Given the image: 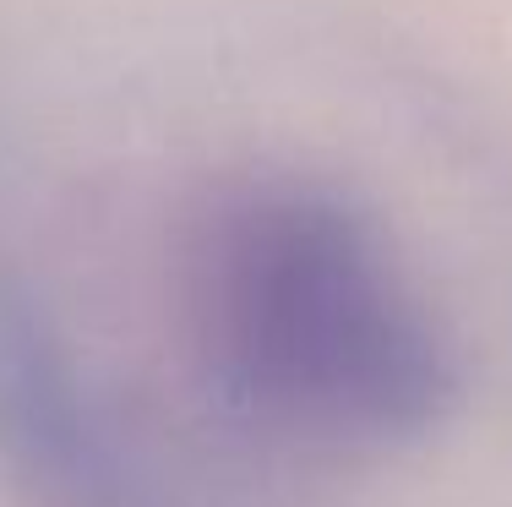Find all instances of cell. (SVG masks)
<instances>
[{
	"label": "cell",
	"mask_w": 512,
	"mask_h": 507,
	"mask_svg": "<svg viewBox=\"0 0 512 507\" xmlns=\"http://www.w3.org/2000/svg\"><path fill=\"white\" fill-rule=\"evenodd\" d=\"M180 295L207 398L273 453L382 458L436 431L458 398L431 311L333 186H224L186 229Z\"/></svg>",
	"instance_id": "1"
},
{
	"label": "cell",
	"mask_w": 512,
	"mask_h": 507,
	"mask_svg": "<svg viewBox=\"0 0 512 507\" xmlns=\"http://www.w3.org/2000/svg\"><path fill=\"white\" fill-rule=\"evenodd\" d=\"M0 475L28 507H207L0 273Z\"/></svg>",
	"instance_id": "2"
}]
</instances>
